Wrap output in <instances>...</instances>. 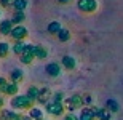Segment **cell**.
<instances>
[{"label": "cell", "mask_w": 123, "mask_h": 120, "mask_svg": "<svg viewBox=\"0 0 123 120\" xmlns=\"http://www.w3.org/2000/svg\"><path fill=\"white\" fill-rule=\"evenodd\" d=\"M26 48H27V43L24 40H19V42H14L13 45H11V51H13L16 56H21L26 51Z\"/></svg>", "instance_id": "obj_15"}, {"label": "cell", "mask_w": 123, "mask_h": 120, "mask_svg": "<svg viewBox=\"0 0 123 120\" xmlns=\"http://www.w3.org/2000/svg\"><path fill=\"white\" fill-rule=\"evenodd\" d=\"M105 109L110 111L112 114H115V112L120 111V104L115 101V99H107V101H105Z\"/></svg>", "instance_id": "obj_22"}, {"label": "cell", "mask_w": 123, "mask_h": 120, "mask_svg": "<svg viewBox=\"0 0 123 120\" xmlns=\"http://www.w3.org/2000/svg\"><path fill=\"white\" fill-rule=\"evenodd\" d=\"M29 117H31L32 120H43V109L34 106L31 111H29Z\"/></svg>", "instance_id": "obj_20"}, {"label": "cell", "mask_w": 123, "mask_h": 120, "mask_svg": "<svg viewBox=\"0 0 123 120\" xmlns=\"http://www.w3.org/2000/svg\"><path fill=\"white\" fill-rule=\"evenodd\" d=\"M19 59H21V63L23 64H31L32 61L35 59V56H34V45L32 43H27V48H26V51H24L23 55L19 56Z\"/></svg>", "instance_id": "obj_7"}, {"label": "cell", "mask_w": 123, "mask_h": 120, "mask_svg": "<svg viewBox=\"0 0 123 120\" xmlns=\"http://www.w3.org/2000/svg\"><path fill=\"white\" fill-rule=\"evenodd\" d=\"M93 111H94L98 120H110L112 119V112L107 111L105 107H94L93 106Z\"/></svg>", "instance_id": "obj_11"}, {"label": "cell", "mask_w": 123, "mask_h": 120, "mask_svg": "<svg viewBox=\"0 0 123 120\" xmlns=\"http://www.w3.org/2000/svg\"><path fill=\"white\" fill-rule=\"evenodd\" d=\"M19 120H21V117H19Z\"/></svg>", "instance_id": "obj_35"}, {"label": "cell", "mask_w": 123, "mask_h": 120, "mask_svg": "<svg viewBox=\"0 0 123 120\" xmlns=\"http://www.w3.org/2000/svg\"><path fill=\"white\" fill-rule=\"evenodd\" d=\"M11 107L16 109V111H31L32 107H34V101H32L31 98L27 95H18V96L11 98Z\"/></svg>", "instance_id": "obj_1"}, {"label": "cell", "mask_w": 123, "mask_h": 120, "mask_svg": "<svg viewBox=\"0 0 123 120\" xmlns=\"http://www.w3.org/2000/svg\"><path fill=\"white\" fill-rule=\"evenodd\" d=\"M21 120H32V119L29 117V114H27V115H24V114H21Z\"/></svg>", "instance_id": "obj_32"}, {"label": "cell", "mask_w": 123, "mask_h": 120, "mask_svg": "<svg viewBox=\"0 0 123 120\" xmlns=\"http://www.w3.org/2000/svg\"><path fill=\"white\" fill-rule=\"evenodd\" d=\"M24 79V70L23 69H13L11 74H10V82H14V83H21Z\"/></svg>", "instance_id": "obj_18"}, {"label": "cell", "mask_w": 123, "mask_h": 120, "mask_svg": "<svg viewBox=\"0 0 123 120\" xmlns=\"http://www.w3.org/2000/svg\"><path fill=\"white\" fill-rule=\"evenodd\" d=\"M56 37H58V40H59V42H69V40H70V31L62 27V29H61V32L58 34Z\"/></svg>", "instance_id": "obj_25"}, {"label": "cell", "mask_w": 123, "mask_h": 120, "mask_svg": "<svg viewBox=\"0 0 123 120\" xmlns=\"http://www.w3.org/2000/svg\"><path fill=\"white\" fill-rule=\"evenodd\" d=\"M64 107H66V111L74 114V112L83 107V96L82 95H78V93H74L72 96H69L64 99Z\"/></svg>", "instance_id": "obj_2"}, {"label": "cell", "mask_w": 123, "mask_h": 120, "mask_svg": "<svg viewBox=\"0 0 123 120\" xmlns=\"http://www.w3.org/2000/svg\"><path fill=\"white\" fill-rule=\"evenodd\" d=\"M43 120H45V119H43Z\"/></svg>", "instance_id": "obj_36"}, {"label": "cell", "mask_w": 123, "mask_h": 120, "mask_svg": "<svg viewBox=\"0 0 123 120\" xmlns=\"http://www.w3.org/2000/svg\"><path fill=\"white\" fill-rule=\"evenodd\" d=\"M10 51H11V45L8 42H0V58L2 59L10 55Z\"/></svg>", "instance_id": "obj_23"}, {"label": "cell", "mask_w": 123, "mask_h": 120, "mask_svg": "<svg viewBox=\"0 0 123 120\" xmlns=\"http://www.w3.org/2000/svg\"><path fill=\"white\" fill-rule=\"evenodd\" d=\"M62 66L59 64V63H48L46 64V67H45V72H46V75H50V77H59L61 75V72H62Z\"/></svg>", "instance_id": "obj_6"}, {"label": "cell", "mask_w": 123, "mask_h": 120, "mask_svg": "<svg viewBox=\"0 0 123 120\" xmlns=\"http://www.w3.org/2000/svg\"><path fill=\"white\" fill-rule=\"evenodd\" d=\"M3 104H5V101H3V98H0V111L3 109Z\"/></svg>", "instance_id": "obj_33"}, {"label": "cell", "mask_w": 123, "mask_h": 120, "mask_svg": "<svg viewBox=\"0 0 123 120\" xmlns=\"http://www.w3.org/2000/svg\"><path fill=\"white\" fill-rule=\"evenodd\" d=\"M78 10L85 14H91L98 10V2L96 0H77Z\"/></svg>", "instance_id": "obj_4"}, {"label": "cell", "mask_w": 123, "mask_h": 120, "mask_svg": "<svg viewBox=\"0 0 123 120\" xmlns=\"http://www.w3.org/2000/svg\"><path fill=\"white\" fill-rule=\"evenodd\" d=\"M62 120H78V115H75V114H70V112H67L66 115H64Z\"/></svg>", "instance_id": "obj_29"}, {"label": "cell", "mask_w": 123, "mask_h": 120, "mask_svg": "<svg viewBox=\"0 0 123 120\" xmlns=\"http://www.w3.org/2000/svg\"><path fill=\"white\" fill-rule=\"evenodd\" d=\"M27 29L24 27V26H14L13 31H11V34H10V37L13 38L14 42H19V40H26V37H27Z\"/></svg>", "instance_id": "obj_5"}, {"label": "cell", "mask_w": 123, "mask_h": 120, "mask_svg": "<svg viewBox=\"0 0 123 120\" xmlns=\"http://www.w3.org/2000/svg\"><path fill=\"white\" fill-rule=\"evenodd\" d=\"M18 91H19V85L14 82H8L5 85V90H3V95L6 96H18Z\"/></svg>", "instance_id": "obj_14"}, {"label": "cell", "mask_w": 123, "mask_h": 120, "mask_svg": "<svg viewBox=\"0 0 123 120\" xmlns=\"http://www.w3.org/2000/svg\"><path fill=\"white\" fill-rule=\"evenodd\" d=\"M0 18H2V11H0Z\"/></svg>", "instance_id": "obj_34"}, {"label": "cell", "mask_w": 123, "mask_h": 120, "mask_svg": "<svg viewBox=\"0 0 123 120\" xmlns=\"http://www.w3.org/2000/svg\"><path fill=\"white\" fill-rule=\"evenodd\" d=\"M51 98H53V93L48 87L45 88H40V95H38V99H37V104H40V106H45L46 102L50 101Z\"/></svg>", "instance_id": "obj_8"}, {"label": "cell", "mask_w": 123, "mask_h": 120, "mask_svg": "<svg viewBox=\"0 0 123 120\" xmlns=\"http://www.w3.org/2000/svg\"><path fill=\"white\" fill-rule=\"evenodd\" d=\"M29 98H31L34 102H37V99H38V95H40V88L38 87H34V85H31V87L27 88V93H26Z\"/></svg>", "instance_id": "obj_21"}, {"label": "cell", "mask_w": 123, "mask_h": 120, "mask_svg": "<svg viewBox=\"0 0 123 120\" xmlns=\"http://www.w3.org/2000/svg\"><path fill=\"white\" fill-rule=\"evenodd\" d=\"M58 2H59L61 5H67V3H70L72 0H58Z\"/></svg>", "instance_id": "obj_31"}, {"label": "cell", "mask_w": 123, "mask_h": 120, "mask_svg": "<svg viewBox=\"0 0 123 120\" xmlns=\"http://www.w3.org/2000/svg\"><path fill=\"white\" fill-rule=\"evenodd\" d=\"M13 2L14 0H0V5L5 6V8H8V6H13Z\"/></svg>", "instance_id": "obj_28"}, {"label": "cell", "mask_w": 123, "mask_h": 120, "mask_svg": "<svg viewBox=\"0 0 123 120\" xmlns=\"http://www.w3.org/2000/svg\"><path fill=\"white\" fill-rule=\"evenodd\" d=\"M78 120H96V114L91 107H83L80 114H78Z\"/></svg>", "instance_id": "obj_13"}, {"label": "cell", "mask_w": 123, "mask_h": 120, "mask_svg": "<svg viewBox=\"0 0 123 120\" xmlns=\"http://www.w3.org/2000/svg\"><path fill=\"white\" fill-rule=\"evenodd\" d=\"M24 19H26V13L24 11H14L13 16H11V21H13L14 26H23Z\"/></svg>", "instance_id": "obj_19"}, {"label": "cell", "mask_w": 123, "mask_h": 120, "mask_svg": "<svg viewBox=\"0 0 123 120\" xmlns=\"http://www.w3.org/2000/svg\"><path fill=\"white\" fill-rule=\"evenodd\" d=\"M26 8H27V0H14L13 2L14 11H26Z\"/></svg>", "instance_id": "obj_24"}, {"label": "cell", "mask_w": 123, "mask_h": 120, "mask_svg": "<svg viewBox=\"0 0 123 120\" xmlns=\"http://www.w3.org/2000/svg\"><path fill=\"white\" fill-rule=\"evenodd\" d=\"M53 101H56V102H64V93L62 91H56V93H53V98H51Z\"/></svg>", "instance_id": "obj_27"}, {"label": "cell", "mask_w": 123, "mask_h": 120, "mask_svg": "<svg viewBox=\"0 0 123 120\" xmlns=\"http://www.w3.org/2000/svg\"><path fill=\"white\" fill-rule=\"evenodd\" d=\"M61 29H62V26H61L59 21H51V23L46 26V32L51 34V35H58V34L61 32Z\"/></svg>", "instance_id": "obj_17"}, {"label": "cell", "mask_w": 123, "mask_h": 120, "mask_svg": "<svg viewBox=\"0 0 123 120\" xmlns=\"http://www.w3.org/2000/svg\"><path fill=\"white\" fill-rule=\"evenodd\" d=\"M61 66H62L64 69H67V70H74L75 67H77V61H75V58H72L70 55H66V56H62V59H61Z\"/></svg>", "instance_id": "obj_12"}, {"label": "cell", "mask_w": 123, "mask_h": 120, "mask_svg": "<svg viewBox=\"0 0 123 120\" xmlns=\"http://www.w3.org/2000/svg\"><path fill=\"white\" fill-rule=\"evenodd\" d=\"M21 114L13 109H2L0 111V120H19Z\"/></svg>", "instance_id": "obj_9"}, {"label": "cell", "mask_w": 123, "mask_h": 120, "mask_svg": "<svg viewBox=\"0 0 123 120\" xmlns=\"http://www.w3.org/2000/svg\"><path fill=\"white\" fill-rule=\"evenodd\" d=\"M13 27H14V24H13L11 19H3V21H0V34L5 35V37H8L10 34H11Z\"/></svg>", "instance_id": "obj_10"}, {"label": "cell", "mask_w": 123, "mask_h": 120, "mask_svg": "<svg viewBox=\"0 0 123 120\" xmlns=\"http://www.w3.org/2000/svg\"><path fill=\"white\" fill-rule=\"evenodd\" d=\"M82 96H83V106L85 107H91V102H93V96L91 95L86 93V95H82Z\"/></svg>", "instance_id": "obj_26"}, {"label": "cell", "mask_w": 123, "mask_h": 120, "mask_svg": "<svg viewBox=\"0 0 123 120\" xmlns=\"http://www.w3.org/2000/svg\"><path fill=\"white\" fill-rule=\"evenodd\" d=\"M43 107H45L46 114H50V115H53V117H61V115H64V112H66L64 102H56V101H53V99H50Z\"/></svg>", "instance_id": "obj_3"}, {"label": "cell", "mask_w": 123, "mask_h": 120, "mask_svg": "<svg viewBox=\"0 0 123 120\" xmlns=\"http://www.w3.org/2000/svg\"><path fill=\"white\" fill-rule=\"evenodd\" d=\"M34 56H35V59H46L48 50L43 45H34Z\"/></svg>", "instance_id": "obj_16"}, {"label": "cell", "mask_w": 123, "mask_h": 120, "mask_svg": "<svg viewBox=\"0 0 123 120\" xmlns=\"http://www.w3.org/2000/svg\"><path fill=\"white\" fill-rule=\"evenodd\" d=\"M8 83V80L5 79V77H0V93H3V90H5V85Z\"/></svg>", "instance_id": "obj_30"}]
</instances>
